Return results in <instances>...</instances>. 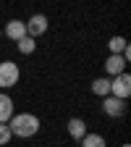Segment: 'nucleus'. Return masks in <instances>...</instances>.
<instances>
[{
	"mask_svg": "<svg viewBox=\"0 0 131 147\" xmlns=\"http://www.w3.org/2000/svg\"><path fill=\"white\" fill-rule=\"evenodd\" d=\"M8 126H11L13 137H24L26 139V137H34L37 131H40V118L32 116V113H13Z\"/></svg>",
	"mask_w": 131,
	"mask_h": 147,
	"instance_id": "1",
	"label": "nucleus"
},
{
	"mask_svg": "<svg viewBox=\"0 0 131 147\" xmlns=\"http://www.w3.org/2000/svg\"><path fill=\"white\" fill-rule=\"evenodd\" d=\"M18 79H21V71H18V66L13 61L0 63V87L3 89H11L13 84H18Z\"/></svg>",
	"mask_w": 131,
	"mask_h": 147,
	"instance_id": "2",
	"label": "nucleus"
},
{
	"mask_svg": "<svg viewBox=\"0 0 131 147\" xmlns=\"http://www.w3.org/2000/svg\"><path fill=\"white\" fill-rule=\"evenodd\" d=\"M110 95L121 97V100H128V95H131V76H128L126 71L110 79Z\"/></svg>",
	"mask_w": 131,
	"mask_h": 147,
	"instance_id": "3",
	"label": "nucleus"
},
{
	"mask_svg": "<svg viewBox=\"0 0 131 147\" xmlns=\"http://www.w3.org/2000/svg\"><path fill=\"white\" fill-rule=\"evenodd\" d=\"M102 110H105L110 118H121V116L126 113V100L107 95V97H102Z\"/></svg>",
	"mask_w": 131,
	"mask_h": 147,
	"instance_id": "4",
	"label": "nucleus"
},
{
	"mask_svg": "<svg viewBox=\"0 0 131 147\" xmlns=\"http://www.w3.org/2000/svg\"><path fill=\"white\" fill-rule=\"evenodd\" d=\"M24 24H26V34L34 40V37H40V34L47 32V16L45 13H34L29 21H24Z\"/></svg>",
	"mask_w": 131,
	"mask_h": 147,
	"instance_id": "5",
	"label": "nucleus"
},
{
	"mask_svg": "<svg viewBox=\"0 0 131 147\" xmlns=\"http://www.w3.org/2000/svg\"><path fill=\"white\" fill-rule=\"evenodd\" d=\"M126 58H123V55H113V53H110V58L105 61V71L110 74V76H118V74H123L126 71Z\"/></svg>",
	"mask_w": 131,
	"mask_h": 147,
	"instance_id": "6",
	"label": "nucleus"
},
{
	"mask_svg": "<svg viewBox=\"0 0 131 147\" xmlns=\"http://www.w3.org/2000/svg\"><path fill=\"white\" fill-rule=\"evenodd\" d=\"M11 116H13V100H11V95L0 92V123H8Z\"/></svg>",
	"mask_w": 131,
	"mask_h": 147,
	"instance_id": "7",
	"label": "nucleus"
},
{
	"mask_svg": "<svg viewBox=\"0 0 131 147\" xmlns=\"http://www.w3.org/2000/svg\"><path fill=\"white\" fill-rule=\"evenodd\" d=\"M5 34L11 37L13 42H18L21 37H26V24H24V21H16V18H13V21H8V26H5Z\"/></svg>",
	"mask_w": 131,
	"mask_h": 147,
	"instance_id": "8",
	"label": "nucleus"
},
{
	"mask_svg": "<svg viewBox=\"0 0 131 147\" xmlns=\"http://www.w3.org/2000/svg\"><path fill=\"white\" fill-rule=\"evenodd\" d=\"M68 134H71L73 139L81 142V137L87 134V123H84L81 118H71V121H68Z\"/></svg>",
	"mask_w": 131,
	"mask_h": 147,
	"instance_id": "9",
	"label": "nucleus"
},
{
	"mask_svg": "<svg viewBox=\"0 0 131 147\" xmlns=\"http://www.w3.org/2000/svg\"><path fill=\"white\" fill-rule=\"evenodd\" d=\"M92 92L97 97H107L110 95V79H95L92 82Z\"/></svg>",
	"mask_w": 131,
	"mask_h": 147,
	"instance_id": "10",
	"label": "nucleus"
},
{
	"mask_svg": "<svg viewBox=\"0 0 131 147\" xmlns=\"http://www.w3.org/2000/svg\"><path fill=\"white\" fill-rule=\"evenodd\" d=\"M16 45H18V53H21V55H32V53L37 50V42L32 40L29 34H26V37H21V40H18Z\"/></svg>",
	"mask_w": 131,
	"mask_h": 147,
	"instance_id": "11",
	"label": "nucleus"
},
{
	"mask_svg": "<svg viewBox=\"0 0 131 147\" xmlns=\"http://www.w3.org/2000/svg\"><path fill=\"white\" fill-rule=\"evenodd\" d=\"M107 47H110V53H113V55H121V53L128 47V42H126V37L118 34V37H113V40L107 42Z\"/></svg>",
	"mask_w": 131,
	"mask_h": 147,
	"instance_id": "12",
	"label": "nucleus"
},
{
	"mask_svg": "<svg viewBox=\"0 0 131 147\" xmlns=\"http://www.w3.org/2000/svg\"><path fill=\"white\" fill-rule=\"evenodd\" d=\"M81 147H107V144H105V139L100 134H84L81 137Z\"/></svg>",
	"mask_w": 131,
	"mask_h": 147,
	"instance_id": "13",
	"label": "nucleus"
},
{
	"mask_svg": "<svg viewBox=\"0 0 131 147\" xmlns=\"http://www.w3.org/2000/svg\"><path fill=\"white\" fill-rule=\"evenodd\" d=\"M11 137H13V134H11V126H8V123H0V144H8Z\"/></svg>",
	"mask_w": 131,
	"mask_h": 147,
	"instance_id": "14",
	"label": "nucleus"
},
{
	"mask_svg": "<svg viewBox=\"0 0 131 147\" xmlns=\"http://www.w3.org/2000/svg\"><path fill=\"white\" fill-rule=\"evenodd\" d=\"M0 37H3V29H0Z\"/></svg>",
	"mask_w": 131,
	"mask_h": 147,
	"instance_id": "15",
	"label": "nucleus"
},
{
	"mask_svg": "<svg viewBox=\"0 0 131 147\" xmlns=\"http://www.w3.org/2000/svg\"><path fill=\"white\" fill-rule=\"evenodd\" d=\"M123 147H131V144H123Z\"/></svg>",
	"mask_w": 131,
	"mask_h": 147,
	"instance_id": "16",
	"label": "nucleus"
}]
</instances>
